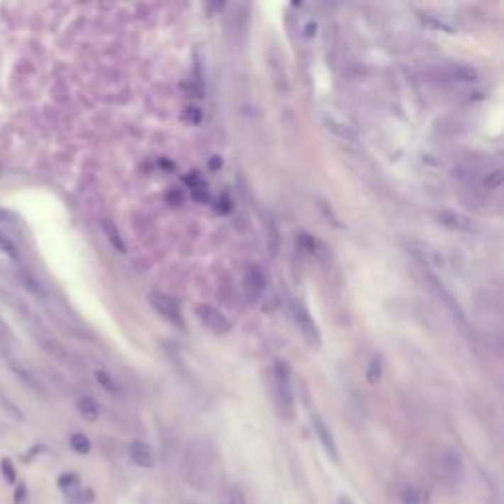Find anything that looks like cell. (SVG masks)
<instances>
[{"label":"cell","mask_w":504,"mask_h":504,"mask_svg":"<svg viewBox=\"0 0 504 504\" xmlns=\"http://www.w3.org/2000/svg\"><path fill=\"white\" fill-rule=\"evenodd\" d=\"M14 308V310L18 311V318H20V321L26 325L28 329H30V333H32V337H34L35 341L40 343V347L44 349V351H47V353L52 354V357H57V359H65V351H63V347L53 339L52 335H50V331L44 327V323L40 321V319L35 318V313L28 306H24V303H20V301L14 298V296H10V300H6Z\"/></svg>","instance_id":"6da1fadb"},{"label":"cell","mask_w":504,"mask_h":504,"mask_svg":"<svg viewBox=\"0 0 504 504\" xmlns=\"http://www.w3.org/2000/svg\"><path fill=\"white\" fill-rule=\"evenodd\" d=\"M274 390L276 400L282 408L286 416L293 414V388H292V372L286 361H276L274 364Z\"/></svg>","instance_id":"7a4b0ae2"},{"label":"cell","mask_w":504,"mask_h":504,"mask_svg":"<svg viewBox=\"0 0 504 504\" xmlns=\"http://www.w3.org/2000/svg\"><path fill=\"white\" fill-rule=\"evenodd\" d=\"M292 313L296 319V325L301 331V335L306 337V341L313 347L321 345V337H319V329L315 325V321L311 319L310 311L306 310V306L300 301H292Z\"/></svg>","instance_id":"3957f363"},{"label":"cell","mask_w":504,"mask_h":504,"mask_svg":"<svg viewBox=\"0 0 504 504\" xmlns=\"http://www.w3.org/2000/svg\"><path fill=\"white\" fill-rule=\"evenodd\" d=\"M195 311H197V318H199V321L203 323L205 327L211 329L213 333H217V335H225L233 327L227 315L217 310V308H213V306H197Z\"/></svg>","instance_id":"277c9868"},{"label":"cell","mask_w":504,"mask_h":504,"mask_svg":"<svg viewBox=\"0 0 504 504\" xmlns=\"http://www.w3.org/2000/svg\"><path fill=\"white\" fill-rule=\"evenodd\" d=\"M148 300H150L152 308L158 311L162 318L168 319L169 323L179 325V327L184 325L181 310H179V306H177L176 301L172 300L169 296H166V293H162V292H150Z\"/></svg>","instance_id":"5b68a950"},{"label":"cell","mask_w":504,"mask_h":504,"mask_svg":"<svg viewBox=\"0 0 504 504\" xmlns=\"http://www.w3.org/2000/svg\"><path fill=\"white\" fill-rule=\"evenodd\" d=\"M6 361H9L10 371L16 374L18 379H20V382H24L28 388H32L34 392H44V386H42L40 379L35 376L34 371H32V369H30L26 363H22L20 359L12 357V354H9V357H6Z\"/></svg>","instance_id":"8992f818"},{"label":"cell","mask_w":504,"mask_h":504,"mask_svg":"<svg viewBox=\"0 0 504 504\" xmlns=\"http://www.w3.org/2000/svg\"><path fill=\"white\" fill-rule=\"evenodd\" d=\"M128 455L133 459L134 465L144 467V469H154L156 467V455L148 443L144 442H133L128 445Z\"/></svg>","instance_id":"52a82bcc"},{"label":"cell","mask_w":504,"mask_h":504,"mask_svg":"<svg viewBox=\"0 0 504 504\" xmlns=\"http://www.w3.org/2000/svg\"><path fill=\"white\" fill-rule=\"evenodd\" d=\"M311 422H313V430H315V435H318V439L321 442V445H323V449L327 452V455L331 457V459L339 461V452H337L335 437H333V434H331L329 425L323 422V418L321 416H313L311 418Z\"/></svg>","instance_id":"ba28073f"},{"label":"cell","mask_w":504,"mask_h":504,"mask_svg":"<svg viewBox=\"0 0 504 504\" xmlns=\"http://www.w3.org/2000/svg\"><path fill=\"white\" fill-rule=\"evenodd\" d=\"M427 278H430V282H432V286H434L435 290H437V296L442 298L443 303H445V306H447V308L452 310L453 318L459 319L463 325H467V319H465V313H463V310L459 308V303H457V300L453 298V293L449 292V290H447L445 286H443L442 280H439V278H437L435 274H432V272H430V274H427Z\"/></svg>","instance_id":"9c48e42d"},{"label":"cell","mask_w":504,"mask_h":504,"mask_svg":"<svg viewBox=\"0 0 504 504\" xmlns=\"http://www.w3.org/2000/svg\"><path fill=\"white\" fill-rule=\"evenodd\" d=\"M439 77L447 81H461V83H469V81H477L478 73L477 69H473L469 65H449L445 69L439 71Z\"/></svg>","instance_id":"30bf717a"},{"label":"cell","mask_w":504,"mask_h":504,"mask_svg":"<svg viewBox=\"0 0 504 504\" xmlns=\"http://www.w3.org/2000/svg\"><path fill=\"white\" fill-rule=\"evenodd\" d=\"M439 223L447 225V227H452V229L467 230V233H473V230L477 229L475 223L471 221L469 217H465V215H459V213H453V211H443L442 215H439Z\"/></svg>","instance_id":"8fae6325"},{"label":"cell","mask_w":504,"mask_h":504,"mask_svg":"<svg viewBox=\"0 0 504 504\" xmlns=\"http://www.w3.org/2000/svg\"><path fill=\"white\" fill-rule=\"evenodd\" d=\"M245 284L252 293H260L266 288V276L258 266H250L245 274Z\"/></svg>","instance_id":"7c38bea8"},{"label":"cell","mask_w":504,"mask_h":504,"mask_svg":"<svg viewBox=\"0 0 504 504\" xmlns=\"http://www.w3.org/2000/svg\"><path fill=\"white\" fill-rule=\"evenodd\" d=\"M77 410H79V414L87 422H95V420H99V416H101V408H99L97 400L91 398V396H83V398H79V402H77Z\"/></svg>","instance_id":"4fadbf2b"},{"label":"cell","mask_w":504,"mask_h":504,"mask_svg":"<svg viewBox=\"0 0 504 504\" xmlns=\"http://www.w3.org/2000/svg\"><path fill=\"white\" fill-rule=\"evenodd\" d=\"M300 245L301 247L308 248V252L310 254H313L315 258H321V260H325L327 258V247L321 242V240L313 239V237H310V235H300Z\"/></svg>","instance_id":"5bb4252c"},{"label":"cell","mask_w":504,"mask_h":504,"mask_svg":"<svg viewBox=\"0 0 504 504\" xmlns=\"http://www.w3.org/2000/svg\"><path fill=\"white\" fill-rule=\"evenodd\" d=\"M103 230H105L106 239L111 242V247L118 250L121 254L126 252V245H124L123 237H121V230L116 229V225L113 221H103Z\"/></svg>","instance_id":"9a60e30c"},{"label":"cell","mask_w":504,"mask_h":504,"mask_svg":"<svg viewBox=\"0 0 504 504\" xmlns=\"http://www.w3.org/2000/svg\"><path fill=\"white\" fill-rule=\"evenodd\" d=\"M95 379H97L99 386L105 390V392H108V394H113V396H118V394L123 392L121 386H118V382H116L108 372L95 371Z\"/></svg>","instance_id":"2e32d148"},{"label":"cell","mask_w":504,"mask_h":504,"mask_svg":"<svg viewBox=\"0 0 504 504\" xmlns=\"http://www.w3.org/2000/svg\"><path fill=\"white\" fill-rule=\"evenodd\" d=\"M0 408H2V412H4L10 420H14V422H24V414H22V410H20L12 400L6 398V396H2V394H0Z\"/></svg>","instance_id":"e0dca14e"},{"label":"cell","mask_w":504,"mask_h":504,"mask_svg":"<svg viewBox=\"0 0 504 504\" xmlns=\"http://www.w3.org/2000/svg\"><path fill=\"white\" fill-rule=\"evenodd\" d=\"M443 463H445V469H447V477L452 481H457L461 477V459L459 455L455 453H447L443 457Z\"/></svg>","instance_id":"ac0fdd59"},{"label":"cell","mask_w":504,"mask_h":504,"mask_svg":"<svg viewBox=\"0 0 504 504\" xmlns=\"http://www.w3.org/2000/svg\"><path fill=\"white\" fill-rule=\"evenodd\" d=\"M71 449L75 453H79V455H87L89 452H91V442H89L87 435L83 434H73L71 435Z\"/></svg>","instance_id":"d6986e66"},{"label":"cell","mask_w":504,"mask_h":504,"mask_svg":"<svg viewBox=\"0 0 504 504\" xmlns=\"http://www.w3.org/2000/svg\"><path fill=\"white\" fill-rule=\"evenodd\" d=\"M0 252H2V254H6L9 258H12V260H18L16 245H14L9 235H4L2 230H0Z\"/></svg>","instance_id":"ffe728a7"},{"label":"cell","mask_w":504,"mask_h":504,"mask_svg":"<svg viewBox=\"0 0 504 504\" xmlns=\"http://www.w3.org/2000/svg\"><path fill=\"white\" fill-rule=\"evenodd\" d=\"M402 504H424V493L420 488L408 487L402 493Z\"/></svg>","instance_id":"44dd1931"},{"label":"cell","mask_w":504,"mask_h":504,"mask_svg":"<svg viewBox=\"0 0 504 504\" xmlns=\"http://www.w3.org/2000/svg\"><path fill=\"white\" fill-rule=\"evenodd\" d=\"M382 376V363L379 357H372L371 364H369V371H366V379H369V382L371 384H376V382L381 381Z\"/></svg>","instance_id":"7402d4cb"},{"label":"cell","mask_w":504,"mask_h":504,"mask_svg":"<svg viewBox=\"0 0 504 504\" xmlns=\"http://www.w3.org/2000/svg\"><path fill=\"white\" fill-rule=\"evenodd\" d=\"M0 467H2V475L6 478V483H16V471H14V467H12V463H10L9 459H2Z\"/></svg>","instance_id":"603a6c76"},{"label":"cell","mask_w":504,"mask_h":504,"mask_svg":"<svg viewBox=\"0 0 504 504\" xmlns=\"http://www.w3.org/2000/svg\"><path fill=\"white\" fill-rule=\"evenodd\" d=\"M229 504H247V496H245V493H242V488L240 487L230 488Z\"/></svg>","instance_id":"cb8c5ba5"},{"label":"cell","mask_w":504,"mask_h":504,"mask_svg":"<svg viewBox=\"0 0 504 504\" xmlns=\"http://www.w3.org/2000/svg\"><path fill=\"white\" fill-rule=\"evenodd\" d=\"M327 124H329V126H327L329 130H333V133L341 134L343 138H351V140H357V136H354V134L351 133L349 128H341V124H335L333 121H329Z\"/></svg>","instance_id":"d4e9b609"},{"label":"cell","mask_w":504,"mask_h":504,"mask_svg":"<svg viewBox=\"0 0 504 504\" xmlns=\"http://www.w3.org/2000/svg\"><path fill=\"white\" fill-rule=\"evenodd\" d=\"M26 485H18L16 491H14V504H26Z\"/></svg>","instance_id":"484cf974"},{"label":"cell","mask_w":504,"mask_h":504,"mask_svg":"<svg viewBox=\"0 0 504 504\" xmlns=\"http://www.w3.org/2000/svg\"><path fill=\"white\" fill-rule=\"evenodd\" d=\"M500 184H503V174H500V169H496V172H493V174H488L487 177V186L488 187H500Z\"/></svg>","instance_id":"4316f807"},{"label":"cell","mask_w":504,"mask_h":504,"mask_svg":"<svg viewBox=\"0 0 504 504\" xmlns=\"http://www.w3.org/2000/svg\"><path fill=\"white\" fill-rule=\"evenodd\" d=\"M77 485V477L75 475H63L62 478H60V487L63 488V491H67L69 487H75Z\"/></svg>","instance_id":"83f0119b"},{"label":"cell","mask_w":504,"mask_h":504,"mask_svg":"<svg viewBox=\"0 0 504 504\" xmlns=\"http://www.w3.org/2000/svg\"><path fill=\"white\" fill-rule=\"evenodd\" d=\"M337 504H354V503H353V498H351V496L341 495L339 496V500H337Z\"/></svg>","instance_id":"f1b7e54d"},{"label":"cell","mask_w":504,"mask_h":504,"mask_svg":"<svg viewBox=\"0 0 504 504\" xmlns=\"http://www.w3.org/2000/svg\"><path fill=\"white\" fill-rule=\"evenodd\" d=\"M221 164H223L221 158H217V156H213V159H211V168H215V169L221 168Z\"/></svg>","instance_id":"f546056e"}]
</instances>
